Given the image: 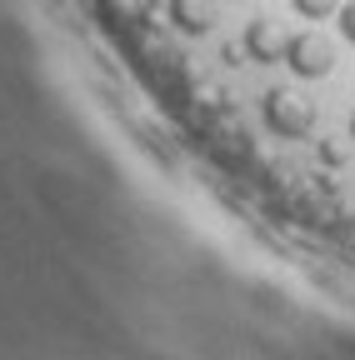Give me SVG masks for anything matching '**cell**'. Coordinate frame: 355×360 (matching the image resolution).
<instances>
[{
  "mask_svg": "<svg viewBox=\"0 0 355 360\" xmlns=\"http://www.w3.org/2000/svg\"><path fill=\"white\" fill-rule=\"evenodd\" d=\"M265 125L280 141H300V135L316 130V101H305L300 90H271L265 96Z\"/></svg>",
  "mask_w": 355,
  "mask_h": 360,
  "instance_id": "1",
  "label": "cell"
},
{
  "mask_svg": "<svg viewBox=\"0 0 355 360\" xmlns=\"http://www.w3.org/2000/svg\"><path fill=\"white\" fill-rule=\"evenodd\" d=\"M285 45H290V35H285L271 15H260V20H250V25H245V56H250V60H260V65L285 60Z\"/></svg>",
  "mask_w": 355,
  "mask_h": 360,
  "instance_id": "3",
  "label": "cell"
},
{
  "mask_svg": "<svg viewBox=\"0 0 355 360\" xmlns=\"http://www.w3.org/2000/svg\"><path fill=\"white\" fill-rule=\"evenodd\" d=\"M350 141H355V115H350Z\"/></svg>",
  "mask_w": 355,
  "mask_h": 360,
  "instance_id": "7",
  "label": "cell"
},
{
  "mask_svg": "<svg viewBox=\"0 0 355 360\" xmlns=\"http://www.w3.org/2000/svg\"><path fill=\"white\" fill-rule=\"evenodd\" d=\"M170 20L186 35H210L220 20V0H170Z\"/></svg>",
  "mask_w": 355,
  "mask_h": 360,
  "instance_id": "4",
  "label": "cell"
},
{
  "mask_svg": "<svg viewBox=\"0 0 355 360\" xmlns=\"http://www.w3.org/2000/svg\"><path fill=\"white\" fill-rule=\"evenodd\" d=\"M295 6V15H305V20H330L335 11H340V0H290Z\"/></svg>",
  "mask_w": 355,
  "mask_h": 360,
  "instance_id": "5",
  "label": "cell"
},
{
  "mask_svg": "<svg viewBox=\"0 0 355 360\" xmlns=\"http://www.w3.org/2000/svg\"><path fill=\"white\" fill-rule=\"evenodd\" d=\"M285 65H290L300 80H321V75H330V70H335V45H330V35H321V30H300V35H290V45H285Z\"/></svg>",
  "mask_w": 355,
  "mask_h": 360,
  "instance_id": "2",
  "label": "cell"
},
{
  "mask_svg": "<svg viewBox=\"0 0 355 360\" xmlns=\"http://www.w3.org/2000/svg\"><path fill=\"white\" fill-rule=\"evenodd\" d=\"M340 35L355 45V0H345V6H340Z\"/></svg>",
  "mask_w": 355,
  "mask_h": 360,
  "instance_id": "6",
  "label": "cell"
}]
</instances>
